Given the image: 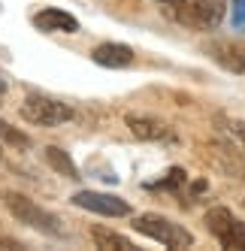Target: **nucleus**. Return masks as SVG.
<instances>
[{
    "mask_svg": "<svg viewBox=\"0 0 245 251\" xmlns=\"http://www.w3.org/2000/svg\"><path fill=\"white\" fill-rule=\"evenodd\" d=\"M170 15L191 30H215L224 19V0H170Z\"/></svg>",
    "mask_w": 245,
    "mask_h": 251,
    "instance_id": "f257e3e1",
    "label": "nucleus"
},
{
    "mask_svg": "<svg viewBox=\"0 0 245 251\" xmlns=\"http://www.w3.org/2000/svg\"><path fill=\"white\" fill-rule=\"evenodd\" d=\"M133 230L148 236V239H154V242H161V245H167V248H191L194 245V233L191 230H185L182 224L164 218V215H154V212L136 215Z\"/></svg>",
    "mask_w": 245,
    "mask_h": 251,
    "instance_id": "f03ea898",
    "label": "nucleus"
},
{
    "mask_svg": "<svg viewBox=\"0 0 245 251\" xmlns=\"http://www.w3.org/2000/svg\"><path fill=\"white\" fill-rule=\"evenodd\" d=\"M3 203H6V209H9L22 224H27V227H33V230L46 233V236H64V227H61V218H58V215L46 212L43 206H37L33 200H27L24 194L3 191Z\"/></svg>",
    "mask_w": 245,
    "mask_h": 251,
    "instance_id": "7ed1b4c3",
    "label": "nucleus"
},
{
    "mask_svg": "<svg viewBox=\"0 0 245 251\" xmlns=\"http://www.w3.org/2000/svg\"><path fill=\"white\" fill-rule=\"evenodd\" d=\"M22 118L37 124V127H58V124L73 118V109L67 103L55 100V97H46V94H30L22 103Z\"/></svg>",
    "mask_w": 245,
    "mask_h": 251,
    "instance_id": "20e7f679",
    "label": "nucleus"
},
{
    "mask_svg": "<svg viewBox=\"0 0 245 251\" xmlns=\"http://www.w3.org/2000/svg\"><path fill=\"white\" fill-rule=\"evenodd\" d=\"M206 227L209 233L221 242V248L227 251H245V221H239L230 209H209L206 212Z\"/></svg>",
    "mask_w": 245,
    "mask_h": 251,
    "instance_id": "39448f33",
    "label": "nucleus"
},
{
    "mask_svg": "<svg viewBox=\"0 0 245 251\" xmlns=\"http://www.w3.org/2000/svg\"><path fill=\"white\" fill-rule=\"evenodd\" d=\"M73 206L97 212V215H106V218H124V215H130V203L127 200H121V197H115V194H100V191H79V194H73Z\"/></svg>",
    "mask_w": 245,
    "mask_h": 251,
    "instance_id": "423d86ee",
    "label": "nucleus"
},
{
    "mask_svg": "<svg viewBox=\"0 0 245 251\" xmlns=\"http://www.w3.org/2000/svg\"><path fill=\"white\" fill-rule=\"evenodd\" d=\"M206 51L224 70H230V73H245V40H230V37L215 40V43H209Z\"/></svg>",
    "mask_w": 245,
    "mask_h": 251,
    "instance_id": "0eeeda50",
    "label": "nucleus"
},
{
    "mask_svg": "<svg viewBox=\"0 0 245 251\" xmlns=\"http://www.w3.org/2000/svg\"><path fill=\"white\" fill-rule=\"evenodd\" d=\"M33 27L43 30V33H76L79 30V19L76 15H70L64 9H40L37 15H33Z\"/></svg>",
    "mask_w": 245,
    "mask_h": 251,
    "instance_id": "6e6552de",
    "label": "nucleus"
},
{
    "mask_svg": "<svg viewBox=\"0 0 245 251\" xmlns=\"http://www.w3.org/2000/svg\"><path fill=\"white\" fill-rule=\"evenodd\" d=\"M127 127L136 139H146V142H161V139H176L164 121L148 118V115H127Z\"/></svg>",
    "mask_w": 245,
    "mask_h": 251,
    "instance_id": "1a4fd4ad",
    "label": "nucleus"
},
{
    "mask_svg": "<svg viewBox=\"0 0 245 251\" xmlns=\"http://www.w3.org/2000/svg\"><path fill=\"white\" fill-rule=\"evenodd\" d=\"M94 64L100 67H109V70H121V67H130L133 64V49L124 43H103L91 51Z\"/></svg>",
    "mask_w": 245,
    "mask_h": 251,
    "instance_id": "9d476101",
    "label": "nucleus"
},
{
    "mask_svg": "<svg viewBox=\"0 0 245 251\" xmlns=\"http://www.w3.org/2000/svg\"><path fill=\"white\" fill-rule=\"evenodd\" d=\"M91 236H94V245H97V248H112V251H133V248H136L127 236L112 233V230H106V227H94Z\"/></svg>",
    "mask_w": 245,
    "mask_h": 251,
    "instance_id": "9b49d317",
    "label": "nucleus"
},
{
    "mask_svg": "<svg viewBox=\"0 0 245 251\" xmlns=\"http://www.w3.org/2000/svg\"><path fill=\"white\" fill-rule=\"evenodd\" d=\"M46 160H49V167H51V170H58L61 176H67V178H79V170H76V164L70 160V154H67L64 149H58V146H49V149H46Z\"/></svg>",
    "mask_w": 245,
    "mask_h": 251,
    "instance_id": "f8f14e48",
    "label": "nucleus"
},
{
    "mask_svg": "<svg viewBox=\"0 0 245 251\" xmlns=\"http://www.w3.org/2000/svg\"><path fill=\"white\" fill-rule=\"evenodd\" d=\"M185 185H188V173L182 170V167H172L161 182H154V185H148L151 191H170V194H185Z\"/></svg>",
    "mask_w": 245,
    "mask_h": 251,
    "instance_id": "ddd939ff",
    "label": "nucleus"
},
{
    "mask_svg": "<svg viewBox=\"0 0 245 251\" xmlns=\"http://www.w3.org/2000/svg\"><path fill=\"white\" fill-rule=\"evenodd\" d=\"M0 136H3L9 146H15V149H27V146H30V139H27L24 133H19V130H12L6 121H0Z\"/></svg>",
    "mask_w": 245,
    "mask_h": 251,
    "instance_id": "4468645a",
    "label": "nucleus"
},
{
    "mask_svg": "<svg viewBox=\"0 0 245 251\" xmlns=\"http://www.w3.org/2000/svg\"><path fill=\"white\" fill-rule=\"evenodd\" d=\"M233 27L245 30V0H233Z\"/></svg>",
    "mask_w": 245,
    "mask_h": 251,
    "instance_id": "2eb2a0df",
    "label": "nucleus"
},
{
    "mask_svg": "<svg viewBox=\"0 0 245 251\" xmlns=\"http://www.w3.org/2000/svg\"><path fill=\"white\" fill-rule=\"evenodd\" d=\"M230 130L236 133V139L245 146V121H230Z\"/></svg>",
    "mask_w": 245,
    "mask_h": 251,
    "instance_id": "dca6fc26",
    "label": "nucleus"
},
{
    "mask_svg": "<svg viewBox=\"0 0 245 251\" xmlns=\"http://www.w3.org/2000/svg\"><path fill=\"white\" fill-rule=\"evenodd\" d=\"M3 91H6V85H3V82H0V97H3Z\"/></svg>",
    "mask_w": 245,
    "mask_h": 251,
    "instance_id": "f3484780",
    "label": "nucleus"
},
{
    "mask_svg": "<svg viewBox=\"0 0 245 251\" xmlns=\"http://www.w3.org/2000/svg\"><path fill=\"white\" fill-rule=\"evenodd\" d=\"M161 3H170V0H161Z\"/></svg>",
    "mask_w": 245,
    "mask_h": 251,
    "instance_id": "a211bd4d",
    "label": "nucleus"
}]
</instances>
